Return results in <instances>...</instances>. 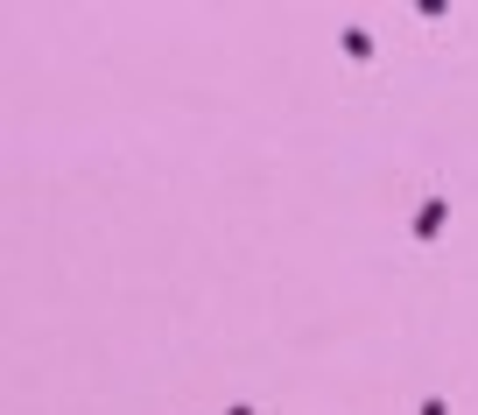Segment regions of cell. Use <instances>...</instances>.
<instances>
[{"mask_svg":"<svg viewBox=\"0 0 478 415\" xmlns=\"http://www.w3.org/2000/svg\"><path fill=\"white\" fill-rule=\"evenodd\" d=\"M443 218H451L443 198H422V211H415V239H436V232H443Z\"/></svg>","mask_w":478,"mask_h":415,"instance_id":"1","label":"cell"},{"mask_svg":"<svg viewBox=\"0 0 478 415\" xmlns=\"http://www.w3.org/2000/svg\"><path fill=\"white\" fill-rule=\"evenodd\" d=\"M225 415H254V409H247V402H239V409H225Z\"/></svg>","mask_w":478,"mask_h":415,"instance_id":"4","label":"cell"},{"mask_svg":"<svg viewBox=\"0 0 478 415\" xmlns=\"http://www.w3.org/2000/svg\"><path fill=\"white\" fill-rule=\"evenodd\" d=\"M345 57L366 64V57H373V35H366V28H345Z\"/></svg>","mask_w":478,"mask_h":415,"instance_id":"2","label":"cell"},{"mask_svg":"<svg viewBox=\"0 0 478 415\" xmlns=\"http://www.w3.org/2000/svg\"><path fill=\"white\" fill-rule=\"evenodd\" d=\"M422 415H451V402H436V395H429V402H422Z\"/></svg>","mask_w":478,"mask_h":415,"instance_id":"3","label":"cell"}]
</instances>
